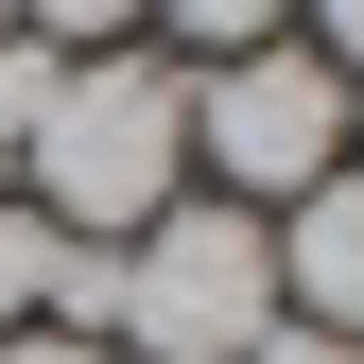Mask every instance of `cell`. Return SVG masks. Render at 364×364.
Returning <instances> with one entry per match:
<instances>
[{
	"mask_svg": "<svg viewBox=\"0 0 364 364\" xmlns=\"http://www.w3.org/2000/svg\"><path fill=\"white\" fill-rule=\"evenodd\" d=\"M35 53H139V0H18Z\"/></svg>",
	"mask_w": 364,
	"mask_h": 364,
	"instance_id": "7",
	"label": "cell"
},
{
	"mask_svg": "<svg viewBox=\"0 0 364 364\" xmlns=\"http://www.w3.org/2000/svg\"><path fill=\"white\" fill-rule=\"evenodd\" d=\"M191 173H208L225 208L278 225L312 173H347V70H330V53H295V35L208 53V70H191Z\"/></svg>",
	"mask_w": 364,
	"mask_h": 364,
	"instance_id": "3",
	"label": "cell"
},
{
	"mask_svg": "<svg viewBox=\"0 0 364 364\" xmlns=\"http://www.w3.org/2000/svg\"><path fill=\"white\" fill-rule=\"evenodd\" d=\"M295 18H312V53H330V70L364 87V0H295Z\"/></svg>",
	"mask_w": 364,
	"mask_h": 364,
	"instance_id": "9",
	"label": "cell"
},
{
	"mask_svg": "<svg viewBox=\"0 0 364 364\" xmlns=\"http://www.w3.org/2000/svg\"><path fill=\"white\" fill-rule=\"evenodd\" d=\"M0 364H122L105 330H0Z\"/></svg>",
	"mask_w": 364,
	"mask_h": 364,
	"instance_id": "10",
	"label": "cell"
},
{
	"mask_svg": "<svg viewBox=\"0 0 364 364\" xmlns=\"http://www.w3.org/2000/svg\"><path fill=\"white\" fill-rule=\"evenodd\" d=\"M0 35H18V0H0Z\"/></svg>",
	"mask_w": 364,
	"mask_h": 364,
	"instance_id": "12",
	"label": "cell"
},
{
	"mask_svg": "<svg viewBox=\"0 0 364 364\" xmlns=\"http://www.w3.org/2000/svg\"><path fill=\"white\" fill-rule=\"evenodd\" d=\"M53 295H70V225H35L0 191V330H53Z\"/></svg>",
	"mask_w": 364,
	"mask_h": 364,
	"instance_id": "5",
	"label": "cell"
},
{
	"mask_svg": "<svg viewBox=\"0 0 364 364\" xmlns=\"http://www.w3.org/2000/svg\"><path fill=\"white\" fill-rule=\"evenodd\" d=\"M243 364H364V347H347V330H312V312H278V330H260Z\"/></svg>",
	"mask_w": 364,
	"mask_h": 364,
	"instance_id": "8",
	"label": "cell"
},
{
	"mask_svg": "<svg viewBox=\"0 0 364 364\" xmlns=\"http://www.w3.org/2000/svg\"><path fill=\"white\" fill-rule=\"evenodd\" d=\"M260 330H278V225L225 208V191H173L139 243H122L105 347H122V364H243Z\"/></svg>",
	"mask_w": 364,
	"mask_h": 364,
	"instance_id": "2",
	"label": "cell"
},
{
	"mask_svg": "<svg viewBox=\"0 0 364 364\" xmlns=\"http://www.w3.org/2000/svg\"><path fill=\"white\" fill-rule=\"evenodd\" d=\"M278 312H312V330L364 347V173H312L278 208Z\"/></svg>",
	"mask_w": 364,
	"mask_h": 364,
	"instance_id": "4",
	"label": "cell"
},
{
	"mask_svg": "<svg viewBox=\"0 0 364 364\" xmlns=\"http://www.w3.org/2000/svg\"><path fill=\"white\" fill-rule=\"evenodd\" d=\"M173 173H191V70H156V53H70L53 105L18 122V191L70 243H139L173 208Z\"/></svg>",
	"mask_w": 364,
	"mask_h": 364,
	"instance_id": "1",
	"label": "cell"
},
{
	"mask_svg": "<svg viewBox=\"0 0 364 364\" xmlns=\"http://www.w3.org/2000/svg\"><path fill=\"white\" fill-rule=\"evenodd\" d=\"M0 191H18V122H0Z\"/></svg>",
	"mask_w": 364,
	"mask_h": 364,
	"instance_id": "11",
	"label": "cell"
},
{
	"mask_svg": "<svg viewBox=\"0 0 364 364\" xmlns=\"http://www.w3.org/2000/svg\"><path fill=\"white\" fill-rule=\"evenodd\" d=\"M139 35H173V53H260V35H295V0H139Z\"/></svg>",
	"mask_w": 364,
	"mask_h": 364,
	"instance_id": "6",
	"label": "cell"
}]
</instances>
